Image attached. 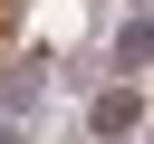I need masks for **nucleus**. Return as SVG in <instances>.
I'll use <instances>...</instances> for the list:
<instances>
[{
    "label": "nucleus",
    "mask_w": 154,
    "mask_h": 144,
    "mask_svg": "<svg viewBox=\"0 0 154 144\" xmlns=\"http://www.w3.org/2000/svg\"><path fill=\"white\" fill-rule=\"evenodd\" d=\"M106 67H116V77H144V67H154V10H125V19L106 29Z\"/></svg>",
    "instance_id": "7ed1b4c3"
},
{
    "label": "nucleus",
    "mask_w": 154,
    "mask_h": 144,
    "mask_svg": "<svg viewBox=\"0 0 154 144\" xmlns=\"http://www.w3.org/2000/svg\"><path fill=\"white\" fill-rule=\"evenodd\" d=\"M154 115H144V96H135V77H116V86H96L87 96V144H125V134H144Z\"/></svg>",
    "instance_id": "f257e3e1"
},
{
    "label": "nucleus",
    "mask_w": 154,
    "mask_h": 144,
    "mask_svg": "<svg viewBox=\"0 0 154 144\" xmlns=\"http://www.w3.org/2000/svg\"><path fill=\"white\" fill-rule=\"evenodd\" d=\"M144 144H154V125H144Z\"/></svg>",
    "instance_id": "39448f33"
},
{
    "label": "nucleus",
    "mask_w": 154,
    "mask_h": 144,
    "mask_svg": "<svg viewBox=\"0 0 154 144\" xmlns=\"http://www.w3.org/2000/svg\"><path fill=\"white\" fill-rule=\"evenodd\" d=\"M0 144H29V125H19V115H0Z\"/></svg>",
    "instance_id": "20e7f679"
},
{
    "label": "nucleus",
    "mask_w": 154,
    "mask_h": 144,
    "mask_svg": "<svg viewBox=\"0 0 154 144\" xmlns=\"http://www.w3.org/2000/svg\"><path fill=\"white\" fill-rule=\"evenodd\" d=\"M48 86H58V58H38V48H19V58H0V115H38L48 106Z\"/></svg>",
    "instance_id": "f03ea898"
}]
</instances>
